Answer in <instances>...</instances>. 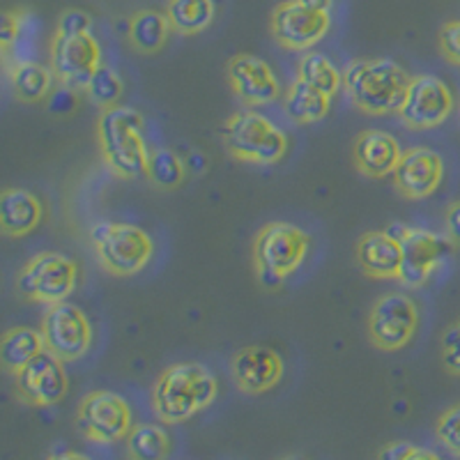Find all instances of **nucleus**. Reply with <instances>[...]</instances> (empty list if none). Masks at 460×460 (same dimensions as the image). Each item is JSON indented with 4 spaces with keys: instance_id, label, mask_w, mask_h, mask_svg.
I'll return each mask as SVG.
<instances>
[{
    "instance_id": "f257e3e1",
    "label": "nucleus",
    "mask_w": 460,
    "mask_h": 460,
    "mask_svg": "<svg viewBox=\"0 0 460 460\" xmlns=\"http://www.w3.org/2000/svg\"><path fill=\"white\" fill-rule=\"evenodd\" d=\"M405 69L387 58L355 60L343 69V88L357 111L367 115H398L410 88Z\"/></svg>"
},
{
    "instance_id": "f03ea898",
    "label": "nucleus",
    "mask_w": 460,
    "mask_h": 460,
    "mask_svg": "<svg viewBox=\"0 0 460 460\" xmlns=\"http://www.w3.org/2000/svg\"><path fill=\"white\" fill-rule=\"evenodd\" d=\"M219 394L217 377L196 361L172 364L152 387V408L164 424H182L209 408Z\"/></svg>"
},
{
    "instance_id": "7ed1b4c3",
    "label": "nucleus",
    "mask_w": 460,
    "mask_h": 460,
    "mask_svg": "<svg viewBox=\"0 0 460 460\" xmlns=\"http://www.w3.org/2000/svg\"><path fill=\"white\" fill-rule=\"evenodd\" d=\"M141 113L129 106L102 109L97 120V141L106 166L122 180L147 178L150 147L143 138Z\"/></svg>"
},
{
    "instance_id": "20e7f679",
    "label": "nucleus",
    "mask_w": 460,
    "mask_h": 460,
    "mask_svg": "<svg viewBox=\"0 0 460 460\" xmlns=\"http://www.w3.org/2000/svg\"><path fill=\"white\" fill-rule=\"evenodd\" d=\"M226 150L237 162L253 166H272L283 159L288 150V137L270 118L256 111H240L230 115L221 127Z\"/></svg>"
},
{
    "instance_id": "39448f33",
    "label": "nucleus",
    "mask_w": 460,
    "mask_h": 460,
    "mask_svg": "<svg viewBox=\"0 0 460 460\" xmlns=\"http://www.w3.org/2000/svg\"><path fill=\"white\" fill-rule=\"evenodd\" d=\"M90 242H93L102 267L113 277L138 274L155 253L152 237L134 224L97 221L90 228Z\"/></svg>"
},
{
    "instance_id": "423d86ee",
    "label": "nucleus",
    "mask_w": 460,
    "mask_h": 460,
    "mask_svg": "<svg viewBox=\"0 0 460 460\" xmlns=\"http://www.w3.org/2000/svg\"><path fill=\"white\" fill-rule=\"evenodd\" d=\"M311 249V235L295 224L274 221L262 226L253 242V261L261 279H274L281 283L283 279L297 270Z\"/></svg>"
},
{
    "instance_id": "0eeeda50",
    "label": "nucleus",
    "mask_w": 460,
    "mask_h": 460,
    "mask_svg": "<svg viewBox=\"0 0 460 460\" xmlns=\"http://www.w3.org/2000/svg\"><path fill=\"white\" fill-rule=\"evenodd\" d=\"M79 267L72 258L56 252H42L32 256L16 277V293L35 304L65 302L76 290Z\"/></svg>"
},
{
    "instance_id": "6e6552de",
    "label": "nucleus",
    "mask_w": 460,
    "mask_h": 460,
    "mask_svg": "<svg viewBox=\"0 0 460 460\" xmlns=\"http://www.w3.org/2000/svg\"><path fill=\"white\" fill-rule=\"evenodd\" d=\"M76 426L94 445H115L134 429L129 402L120 394L104 389L88 394L76 410Z\"/></svg>"
},
{
    "instance_id": "1a4fd4ad",
    "label": "nucleus",
    "mask_w": 460,
    "mask_h": 460,
    "mask_svg": "<svg viewBox=\"0 0 460 460\" xmlns=\"http://www.w3.org/2000/svg\"><path fill=\"white\" fill-rule=\"evenodd\" d=\"M417 324L419 306L410 295H382L368 314V339L380 350L396 352L412 341Z\"/></svg>"
},
{
    "instance_id": "9d476101",
    "label": "nucleus",
    "mask_w": 460,
    "mask_h": 460,
    "mask_svg": "<svg viewBox=\"0 0 460 460\" xmlns=\"http://www.w3.org/2000/svg\"><path fill=\"white\" fill-rule=\"evenodd\" d=\"M102 67V49L93 32L56 35L51 42V69L56 81L74 93H85L93 74Z\"/></svg>"
},
{
    "instance_id": "9b49d317",
    "label": "nucleus",
    "mask_w": 460,
    "mask_h": 460,
    "mask_svg": "<svg viewBox=\"0 0 460 460\" xmlns=\"http://www.w3.org/2000/svg\"><path fill=\"white\" fill-rule=\"evenodd\" d=\"M454 106V93L445 81L430 76V74H419L410 81L408 94L398 111V118L408 129H435L449 118Z\"/></svg>"
},
{
    "instance_id": "f8f14e48",
    "label": "nucleus",
    "mask_w": 460,
    "mask_h": 460,
    "mask_svg": "<svg viewBox=\"0 0 460 460\" xmlns=\"http://www.w3.org/2000/svg\"><path fill=\"white\" fill-rule=\"evenodd\" d=\"M47 350L60 357L63 361H76L90 350L93 345V327L79 306L65 302L51 304L40 327Z\"/></svg>"
},
{
    "instance_id": "ddd939ff",
    "label": "nucleus",
    "mask_w": 460,
    "mask_h": 460,
    "mask_svg": "<svg viewBox=\"0 0 460 460\" xmlns=\"http://www.w3.org/2000/svg\"><path fill=\"white\" fill-rule=\"evenodd\" d=\"M394 235L401 240L402 246V267L401 279L408 288H421L430 279V274L442 265L451 252L449 237H442L433 230L424 228H405V226H394Z\"/></svg>"
},
{
    "instance_id": "4468645a",
    "label": "nucleus",
    "mask_w": 460,
    "mask_h": 460,
    "mask_svg": "<svg viewBox=\"0 0 460 460\" xmlns=\"http://www.w3.org/2000/svg\"><path fill=\"white\" fill-rule=\"evenodd\" d=\"M14 387L16 396L22 398L26 405H35V408L58 405L69 387L63 359L53 355L51 350H42L16 373Z\"/></svg>"
},
{
    "instance_id": "2eb2a0df",
    "label": "nucleus",
    "mask_w": 460,
    "mask_h": 460,
    "mask_svg": "<svg viewBox=\"0 0 460 460\" xmlns=\"http://www.w3.org/2000/svg\"><path fill=\"white\" fill-rule=\"evenodd\" d=\"M332 26L330 12L311 10L299 0H286L272 12V35L288 51H309Z\"/></svg>"
},
{
    "instance_id": "dca6fc26",
    "label": "nucleus",
    "mask_w": 460,
    "mask_h": 460,
    "mask_svg": "<svg viewBox=\"0 0 460 460\" xmlns=\"http://www.w3.org/2000/svg\"><path fill=\"white\" fill-rule=\"evenodd\" d=\"M226 76L237 100L246 106H265L281 94L272 67L253 53H237L226 65Z\"/></svg>"
},
{
    "instance_id": "f3484780",
    "label": "nucleus",
    "mask_w": 460,
    "mask_h": 460,
    "mask_svg": "<svg viewBox=\"0 0 460 460\" xmlns=\"http://www.w3.org/2000/svg\"><path fill=\"white\" fill-rule=\"evenodd\" d=\"M445 178V162L430 147L417 146L402 152L394 171V182L405 199L424 200L433 194Z\"/></svg>"
},
{
    "instance_id": "a211bd4d",
    "label": "nucleus",
    "mask_w": 460,
    "mask_h": 460,
    "mask_svg": "<svg viewBox=\"0 0 460 460\" xmlns=\"http://www.w3.org/2000/svg\"><path fill=\"white\" fill-rule=\"evenodd\" d=\"M233 380L244 394H265L274 389L283 377V359L277 350L265 345H246L233 357Z\"/></svg>"
},
{
    "instance_id": "6ab92c4d",
    "label": "nucleus",
    "mask_w": 460,
    "mask_h": 460,
    "mask_svg": "<svg viewBox=\"0 0 460 460\" xmlns=\"http://www.w3.org/2000/svg\"><path fill=\"white\" fill-rule=\"evenodd\" d=\"M401 157V143L392 134L380 129L364 131V134L357 137L355 146H352V159H355L357 171L373 180L394 175Z\"/></svg>"
},
{
    "instance_id": "aec40b11",
    "label": "nucleus",
    "mask_w": 460,
    "mask_h": 460,
    "mask_svg": "<svg viewBox=\"0 0 460 460\" xmlns=\"http://www.w3.org/2000/svg\"><path fill=\"white\" fill-rule=\"evenodd\" d=\"M357 262L371 279H401V240L385 230H373L361 235L357 242Z\"/></svg>"
},
{
    "instance_id": "412c9836",
    "label": "nucleus",
    "mask_w": 460,
    "mask_h": 460,
    "mask_svg": "<svg viewBox=\"0 0 460 460\" xmlns=\"http://www.w3.org/2000/svg\"><path fill=\"white\" fill-rule=\"evenodd\" d=\"M42 203L26 189L7 187L0 194V230L7 237H23L42 221Z\"/></svg>"
},
{
    "instance_id": "4be33fe9",
    "label": "nucleus",
    "mask_w": 460,
    "mask_h": 460,
    "mask_svg": "<svg viewBox=\"0 0 460 460\" xmlns=\"http://www.w3.org/2000/svg\"><path fill=\"white\" fill-rule=\"evenodd\" d=\"M42 350H47L42 332L32 330V327H12L0 341V367L16 376Z\"/></svg>"
},
{
    "instance_id": "5701e85b",
    "label": "nucleus",
    "mask_w": 460,
    "mask_h": 460,
    "mask_svg": "<svg viewBox=\"0 0 460 460\" xmlns=\"http://www.w3.org/2000/svg\"><path fill=\"white\" fill-rule=\"evenodd\" d=\"M330 94L320 93L306 81L297 79L286 93V113L297 125H314L330 111Z\"/></svg>"
},
{
    "instance_id": "b1692460",
    "label": "nucleus",
    "mask_w": 460,
    "mask_h": 460,
    "mask_svg": "<svg viewBox=\"0 0 460 460\" xmlns=\"http://www.w3.org/2000/svg\"><path fill=\"white\" fill-rule=\"evenodd\" d=\"M168 32H171V22L162 12L141 10L129 19V44L146 56L166 47Z\"/></svg>"
},
{
    "instance_id": "393cba45",
    "label": "nucleus",
    "mask_w": 460,
    "mask_h": 460,
    "mask_svg": "<svg viewBox=\"0 0 460 460\" xmlns=\"http://www.w3.org/2000/svg\"><path fill=\"white\" fill-rule=\"evenodd\" d=\"M12 90L22 102H40L51 93L56 81L53 69L35 63V60H16L10 67Z\"/></svg>"
},
{
    "instance_id": "a878e982",
    "label": "nucleus",
    "mask_w": 460,
    "mask_h": 460,
    "mask_svg": "<svg viewBox=\"0 0 460 460\" xmlns=\"http://www.w3.org/2000/svg\"><path fill=\"white\" fill-rule=\"evenodd\" d=\"M215 0H168L166 16L180 35H199L215 22Z\"/></svg>"
},
{
    "instance_id": "bb28decb",
    "label": "nucleus",
    "mask_w": 460,
    "mask_h": 460,
    "mask_svg": "<svg viewBox=\"0 0 460 460\" xmlns=\"http://www.w3.org/2000/svg\"><path fill=\"white\" fill-rule=\"evenodd\" d=\"M297 79L306 81L314 88H318L320 93L334 97L341 85H343V72H339V67L324 53L309 51L299 58Z\"/></svg>"
},
{
    "instance_id": "cd10ccee",
    "label": "nucleus",
    "mask_w": 460,
    "mask_h": 460,
    "mask_svg": "<svg viewBox=\"0 0 460 460\" xmlns=\"http://www.w3.org/2000/svg\"><path fill=\"white\" fill-rule=\"evenodd\" d=\"M171 439L157 424H137L127 435V454L134 460L166 458Z\"/></svg>"
},
{
    "instance_id": "c85d7f7f",
    "label": "nucleus",
    "mask_w": 460,
    "mask_h": 460,
    "mask_svg": "<svg viewBox=\"0 0 460 460\" xmlns=\"http://www.w3.org/2000/svg\"><path fill=\"white\" fill-rule=\"evenodd\" d=\"M187 178V168L182 159L171 147H152L150 162H147V180L157 189L172 191Z\"/></svg>"
},
{
    "instance_id": "c756f323",
    "label": "nucleus",
    "mask_w": 460,
    "mask_h": 460,
    "mask_svg": "<svg viewBox=\"0 0 460 460\" xmlns=\"http://www.w3.org/2000/svg\"><path fill=\"white\" fill-rule=\"evenodd\" d=\"M122 90H125V85H122L120 76L102 63V67L93 74V79H90L88 88H85V94H88V100L94 106L111 109V106H118V102L122 97Z\"/></svg>"
},
{
    "instance_id": "7c9ffc66",
    "label": "nucleus",
    "mask_w": 460,
    "mask_h": 460,
    "mask_svg": "<svg viewBox=\"0 0 460 460\" xmlns=\"http://www.w3.org/2000/svg\"><path fill=\"white\" fill-rule=\"evenodd\" d=\"M435 438L451 456L460 458V402L439 414L435 424Z\"/></svg>"
},
{
    "instance_id": "2f4dec72",
    "label": "nucleus",
    "mask_w": 460,
    "mask_h": 460,
    "mask_svg": "<svg viewBox=\"0 0 460 460\" xmlns=\"http://www.w3.org/2000/svg\"><path fill=\"white\" fill-rule=\"evenodd\" d=\"M439 361L449 376L460 377V318H456L439 336Z\"/></svg>"
},
{
    "instance_id": "473e14b6",
    "label": "nucleus",
    "mask_w": 460,
    "mask_h": 460,
    "mask_svg": "<svg viewBox=\"0 0 460 460\" xmlns=\"http://www.w3.org/2000/svg\"><path fill=\"white\" fill-rule=\"evenodd\" d=\"M438 47L447 63L460 67V19L447 22L445 26L439 28Z\"/></svg>"
},
{
    "instance_id": "72a5a7b5",
    "label": "nucleus",
    "mask_w": 460,
    "mask_h": 460,
    "mask_svg": "<svg viewBox=\"0 0 460 460\" xmlns=\"http://www.w3.org/2000/svg\"><path fill=\"white\" fill-rule=\"evenodd\" d=\"M93 32V16L84 10H65L58 16L56 35H81Z\"/></svg>"
},
{
    "instance_id": "f704fd0d",
    "label": "nucleus",
    "mask_w": 460,
    "mask_h": 460,
    "mask_svg": "<svg viewBox=\"0 0 460 460\" xmlns=\"http://www.w3.org/2000/svg\"><path fill=\"white\" fill-rule=\"evenodd\" d=\"M377 458L387 460H438V454L429 449H419L412 447L410 442H394L392 447H387L385 451L377 454Z\"/></svg>"
},
{
    "instance_id": "c9c22d12",
    "label": "nucleus",
    "mask_w": 460,
    "mask_h": 460,
    "mask_svg": "<svg viewBox=\"0 0 460 460\" xmlns=\"http://www.w3.org/2000/svg\"><path fill=\"white\" fill-rule=\"evenodd\" d=\"M23 12H5L3 14V22H0V49H3V56L7 58L10 47L14 40H19V32H22V19Z\"/></svg>"
},
{
    "instance_id": "e433bc0d",
    "label": "nucleus",
    "mask_w": 460,
    "mask_h": 460,
    "mask_svg": "<svg viewBox=\"0 0 460 460\" xmlns=\"http://www.w3.org/2000/svg\"><path fill=\"white\" fill-rule=\"evenodd\" d=\"M445 230H447V237L454 246L460 249V200H454V203L447 208V215H445Z\"/></svg>"
},
{
    "instance_id": "4c0bfd02",
    "label": "nucleus",
    "mask_w": 460,
    "mask_h": 460,
    "mask_svg": "<svg viewBox=\"0 0 460 460\" xmlns=\"http://www.w3.org/2000/svg\"><path fill=\"white\" fill-rule=\"evenodd\" d=\"M299 3L311 7V10H320V12H332V7H334V0H299Z\"/></svg>"
}]
</instances>
